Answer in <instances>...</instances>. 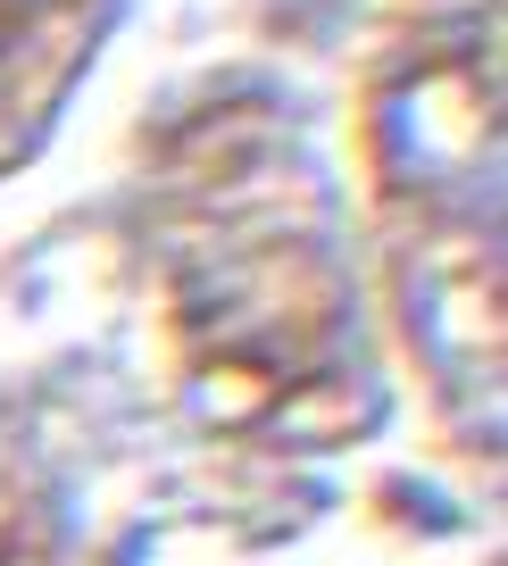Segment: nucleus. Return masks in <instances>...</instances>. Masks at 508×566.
Instances as JSON below:
<instances>
[{
	"label": "nucleus",
	"instance_id": "1",
	"mask_svg": "<svg viewBox=\"0 0 508 566\" xmlns=\"http://www.w3.org/2000/svg\"><path fill=\"white\" fill-rule=\"evenodd\" d=\"M0 566H59L51 558V533H42V516H34V500H25L9 475H0Z\"/></svg>",
	"mask_w": 508,
	"mask_h": 566
}]
</instances>
